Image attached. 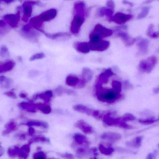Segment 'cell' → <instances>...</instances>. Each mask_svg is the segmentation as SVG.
<instances>
[{"instance_id": "12", "label": "cell", "mask_w": 159, "mask_h": 159, "mask_svg": "<svg viewBox=\"0 0 159 159\" xmlns=\"http://www.w3.org/2000/svg\"><path fill=\"white\" fill-rule=\"evenodd\" d=\"M53 97V92L52 91L48 90L43 93H40L38 94L35 95L34 96V99H36L39 98L41 99H43L46 102H48Z\"/></svg>"}, {"instance_id": "13", "label": "cell", "mask_w": 159, "mask_h": 159, "mask_svg": "<svg viewBox=\"0 0 159 159\" xmlns=\"http://www.w3.org/2000/svg\"><path fill=\"white\" fill-rule=\"evenodd\" d=\"M6 130L3 132V135L5 136L10 134L11 132L15 131L17 128V125L14 120H11L5 125Z\"/></svg>"}, {"instance_id": "29", "label": "cell", "mask_w": 159, "mask_h": 159, "mask_svg": "<svg viewBox=\"0 0 159 159\" xmlns=\"http://www.w3.org/2000/svg\"><path fill=\"white\" fill-rule=\"evenodd\" d=\"M92 115L94 118H96V119H102L103 117V114L100 113V112H99V111H96V110H94Z\"/></svg>"}, {"instance_id": "36", "label": "cell", "mask_w": 159, "mask_h": 159, "mask_svg": "<svg viewBox=\"0 0 159 159\" xmlns=\"http://www.w3.org/2000/svg\"><path fill=\"white\" fill-rule=\"evenodd\" d=\"M6 24V22L3 20H0V27H4Z\"/></svg>"}, {"instance_id": "28", "label": "cell", "mask_w": 159, "mask_h": 159, "mask_svg": "<svg viewBox=\"0 0 159 159\" xmlns=\"http://www.w3.org/2000/svg\"><path fill=\"white\" fill-rule=\"evenodd\" d=\"M4 94L7 96L8 97H10V98H12L13 99H17V96L14 93V92L13 91H9V92H6L4 93Z\"/></svg>"}, {"instance_id": "30", "label": "cell", "mask_w": 159, "mask_h": 159, "mask_svg": "<svg viewBox=\"0 0 159 159\" xmlns=\"http://www.w3.org/2000/svg\"><path fill=\"white\" fill-rule=\"evenodd\" d=\"M149 12V10L147 8H144L142 11H141L140 14L139 15V18H142L145 17L147 15V14Z\"/></svg>"}, {"instance_id": "32", "label": "cell", "mask_w": 159, "mask_h": 159, "mask_svg": "<svg viewBox=\"0 0 159 159\" xmlns=\"http://www.w3.org/2000/svg\"><path fill=\"white\" fill-rule=\"evenodd\" d=\"M61 156L63 157L64 158H68V159H71V158H73V156L70 153H66L64 154H61Z\"/></svg>"}, {"instance_id": "22", "label": "cell", "mask_w": 159, "mask_h": 159, "mask_svg": "<svg viewBox=\"0 0 159 159\" xmlns=\"http://www.w3.org/2000/svg\"><path fill=\"white\" fill-rule=\"evenodd\" d=\"M112 87L113 90L116 91V92L120 93L121 91V88H122V85L121 83L119 81L117 80H114L112 82Z\"/></svg>"}, {"instance_id": "18", "label": "cell", "mask_w": 159, "mask_h": 159, "mask_svg": "<svg viewBox=\"0 0 159 159\" xmlns=\"http://www.w3.org/2000/svg\"><path fill=\"white\" fill-rule=\"evenodd\" d=\"M37 108L39 110H40L45 115L50 114L51 112V108L49 105L46 104H42V103H39L36 104Z\"/></svg>"}, {"instance_id": "39", "label": "cell", "mask_w": 159, "mask_h": 159, "mask_svg": "<svg viewBox=\"0 0 159 159\" xmlns=\"http://www.w3.org/2000/svg\"><path fill=\"white\" fill-rule=\"evenodd\" d=\"M2 1H3V0H0V3H1Z\"/></svg>"}, {"instance_id": "23", "label": "cell", "mask_w": 159, "mask_h": 159, "mask_svg": "<svg viewBox=\"0 0 159 159\" xmlns=\"http://www.w3.org/2000/svg\"><path fill=\"white\" fill-rule=\"evenodd\" d=\"M0 56L2 58H8L10 57V52L8 49L5 45H3L0 48Z\"/></svg>"}, {"instance_id": "26", "label": "cell", "mask_w": 159, "mask_h": 159, "mask_svg": "<svg viewBox=\"0 0 159 159\" xmlns=\"http://www.w3.org/2000/svg\"><path fill=\"white\" fill-rule=\"evenodd\" d=\"M55 92H56V94L58 96L63 95V93L66 92V89L63 88V87L61 86H59L55 90Z\"/></svg>"}, {"instance_id": "25", "label": "cell", "mask_w": 159, "mask_h": 159, "mask_svg": "<svg viewBox=\"0 0 159 159\" xmlns=\"http://www.w3.org/2000/svg\"><path fill=\"white\" fill-rule=\"evenodd\" d=\"M32 10L30 5L28 4H26L24 6V16L26 17H28L30 16Z\"/></svg>"}, {"instance_id": "17", "label": "cell", "mask_w": 159, "mask_h": 159, "mask_svg": "<svg viewBox=\"0 0 159 159\" xmlns=\"http://www.w3.org/2000/svg\"><path fill=\"white\" fill-rule=\"evenodd\" d=\"M82 76L83 79H84L87 82H88L92 79L93 72L88 68H84L82 72Z\"/></svg>"}, {"instance_id": "19", "label": "cell", "mask_w": 159, "mask_h": 159, "mask_svg": "<svg viewBox=\"0 0 159 159\" xmlns=\"http://www.w3.org/2000/svg\"><path fill=\"white\" fill-rule=\"evenodd\" d=\"M50 140L43 136H37L35 137H33L28 141V144L30 145L36 142H49Z\"/></svg>"}, {"instance_id": "8", "label": "cell", "mask_w": 159, "mask_h": 159, "mask_svg": "<svg viewBox=\"0 0 159 159\" xmlns=\"http://www.w3.org/2000/svg\"><path fill=\"white\" fill-rule=\"evenodd\" d=\"M18 106L22 109L31 112H36L37 109L36 104L33 103L23 102L20 103Z\"/></svg>"}, {"instance_id": "11", "label": "cell", "mask_w": 159, "mask_h": 159, "mask_svg": "<svg viewBox=\"0 0 159 159\" xmlns=\"http://www.w3.org/2000/svg\"><path fill=\"white\" fill-rule=\"evenodd\" d=\"M13 80L4 76H0V86L4 89H9L12 86Z\"/></svg>"}, {"instance_id": "20", "label": "cell", "mask_w": 159, "mask_h": 159, "mask_svg": "<svg viewBox=\"0 0 159 159\" xmlns=\"http://www.w3.org/2000/svg\"><path fill=\"white\" fill-rule=\"evenodd\" d=\"M99 150L102 154L106 155V156L111 155L114 151V149L113 147H106L102 144L99 145Z\"/></svg>"}, {"instance_id": "2", "label": "cell", "mask_w": 159, "mask_h": 159, "mask_svg": "<svg viewBox=\"0 0 159 159\" xmlns=\"http://www.w3.org/2000/svg\"><path fill=\"white\" fill-rule=\"evenodd\" d=\"M77 128L80 129L86 134H91L94 132V129L90 125L83 120H79L74 125Z\"/></svg>"}, {"instance_id": "1", "label": "cell", "mask_w": 159, "mask_h": 159, "mask_svg": "<svg viewBox=\"0 0 159 159\" xmlns=\"http://www.w3.org/2000/svg\"><path fill=\"white\" fill-rule=\"evenodd\" d=\"M96 87V95L97 98L100 101L107 103H113L121 97L120 93L116 92L114 90L104 89L102 88L100 84H97Z\"/></svg>"}, {"instance_id": "24", "label": "cell", "mask_w": 159, "mask_h": 159, "mask_svg": "<svg viewBox=\"0 0 159 159\" xmlns=\"http://www.w3.org/2000/svg\"><path fill=\"white\" fill-rule=\"evenodd\" d=\"M46 158V154L41 151L36 152L33 155V158L34 159H45Z\"/></svg>"}, {"instance_id": "14", "label": "cell", "mask_w": 159, "mask_h": 159, "mask_svg": "<svg viewBox=\"0 0 159 159\" xmlns=\"http://www.w3.org/2000/svg\"><path fill=\"white\" fill-rule=\"evenodd\" d=\"M80 79L78 77L74 75H69L66 78V84L68 86H76L78 85L80 81Z\"/></svg>"}, {"instance_id": "16", "label": "cell", "mask_w": 159, "mask_h": 159, "mask_svg": "<svg viewBox=\"0 0 159 159\" xmlns=\"http://www.w3.org/2000/svg\"><path fill=\"white\" fill-rule=\"evenodd\" d=\"M74 139L75 140L77 144L79 145H83L87 144L88 140L85 136L80 133H77L74 136Z\"/></svg>"}, {"instance_id": "37", "label": "cell", "mask_w": 159, "mask_h": 159, "mask_svg": "<svg viewBox=\"0 0 159 159\" xmlns=\"http://www.w3.org/2000/svg\"><path fill=\"white\" fill-rule=\"evenodd\" d=\"M3 1H5L7 3H10L14 1V0H3Z\"/></svg>"}, {"instance_id": "4", "label": "cell", "mask_w": 159, "mask_h": 159, "mask_svg": "<svg viewBox=\"0 0 159 159\" xmlns=\"http://www.w3.org/2000/svg\"><path fill=\"white\" fill-rule=\"evenodd\" d=\"M101 138L104 140L112 142H116L121 139V135L119 133L112 132H106L101 135Z\"/></svg>"}, {"instance_id": "6", "label": "cell", "mask_w": 159, "mask_h": 159, "mask_svg": "<svg viewBox=\"0 0 159 159\" xmlns=\"http://www.w3.org/2000/svg\"><path fill=\"white\" fill-rule=\"evenodd\" d=\"M114 72L111 69H107L105 72L101 73L98 79V84H105L109 81V78L113 75Z\"/></svg>"}, {"instance_id": "21", "label": "cell", "mask_w": 159, "mask_h": 159, "mask_svg": "<svg viewBox=\"0 0 159 159\" xmlns=\"http://www.w3.org/2000/svg\"><path fill=\"white\" fill-rule=\"evenodd\" d=\"M19 149L20 148L18 147L17 146L14 147L13 148L10 147L8 150V154L11 157H15L16 156H17Z\"/></svg>"}, {"instance_id": "27", "label": "cell", "mask_w": 159, "mask_h": 159, "mask_svg": "<svg viewBox=\"0 0 159 159\" xmlns=\"http://www.w3.org/2000/svg\"><path fill=\"white\" fill-rule=\"evenodd\" d=\"M44 57V55L43 53H37L36 54L33 55L32 57H31L30 58V61H34L36 59H40L43 58Z\"/></svg>"}, {"instance_id": "3", "label": "cell", "mask_w": 159, "mask_h": 159, "mask_svg": "<svg viewBox=\"0 0 159 159\" xmlns=\"http://www.w3.org/2000/svg\"><path fill=\"white\" fill-rule=\"evenodd\" d=\"M103 120L106 125H108L109 126H120V123L122 122L120 119L111 117L110 113H107L104 116L103 118Z\"/></svg>"}, {"instance_id": "38", "label": "cell", "mask_w": 159, "mask_h": 159, "mask_svg": "<svg viewBox=\"0 0 159 159\" xmlns=\"http://www.w3.org/2000/svg\"><path fill=\"white\" fill-rule=\"evenodd\" d=\"M1 120H2V119H1V118H0V122H1Z\"/></svg>"}, {"instance_id": "7", "label": "cell", "mask_w": 159, "mask_h": 159, "mask_svg": "<svg viewBox=\"0 0 159 159\" xmlns=\"http://www.w3.org/2000/svg\"><path fill=\"white\" fill-rule=\"evenodd\" d=\"M156 62V59L154 57H151L147 60L143 61L140 62V67L143 70L149 71L151 70Z\"/></svg>"}, {"instance_id": "9", "label": "cell", "mask_w": 159, "mask_h": 159, "mask_svg": "<svg viewBox=\"0 0 159 159\" xmlns=\"http://www.w3.org/2000/svg\"><path fill=\"white\" fill-rule=\"evenodd\" d=\"M30 144H25L19 149L17 156L19 158L27 159L30 151Z\"/></svg>"}, {"instance_id": "35", "label": "cell", "mask_w": 159, "mask_h": 159, "mask_svg": "<svg viewBox=\"0 0 159 159\" xmlns=\"http://www.w3.org/2000/svg\"><path fill=\"white\" fill-rule=\"evenodd\" d=\"M19 97L21 98H23V99H25L27 97V94L24 92H21L19 94Z\"/></svg>"}, {"instance_id": "10", "label": "cell", "mask_w": 159, "mask_h": 159, "mask_svg": "<svg viewBox=\"0 0 159 159\" xmlns=\"http://www.w3.org/2000/svg\"><path fill=\"white\" fill-rule=\"evenodd\" d=\"M73 109L76 112H79L80 113H85L88 115H92L94 111V110L91 109L81 104L75 105L73 106Z\"/></svg>"}, {"instance_id": "15", "label": "cell", "mask_w": 159, "mask_h": 159, "mask_svg": "<svg viewBox=\"0 0 159 159\" xmlns=\"http://www.w3.org/2000/svg\"><path fill=\"white\" fill-rule=\"evenodd\" d=\"M25 125L28 126H39L46 129L48 127V125L47 123L38 120H31L25 123Z\"/></svg>"}, {"instance_id": "31", "label": "cell", "mask_w": 159, "mask_h": 159, "mask_svg": "<svg viewBox=\"0 0 159 159\" xmlns=\"http://www.w3.org/2000/svg\"><path fill=\"white\" fill-rule=\"evenodd\" d=\"M134 119V118L132 115L127 114V115L124 116V117L123 118V120L124 122H126L127 120H132Z\"/></svg>"}, {"instance_id": "34", "label": "cell", "mask_w": 159, "mask_h": 159, "mask_svg": "<svg viewBox=\"0 0 159 159\" xmlns=\"http://www.w3.org/2000/svg\"><path fill=\"white\" fill-rule=\"evenodd\" d=\"M19 139L20 140H25L26 138V134L25 133H23L19 136Z\"/></svg>"}, {"instance_id": "33", "label": "cell", "mask_w": 159, "mask_h": 159, "mask_svg": "<svg viewBox=\"0 0 159 159\" xmlns=\"http://www.w3.org/2000/svg\"><path fill=\"white\" fill-rule=\"evenodd\" d=\"M28 134L32 136L35 133V130H34V128L33 127H30V128L28 129Z\"/></svg>"}, {"instance_id": "5", "label": "cell", "mask_w": 159, "mask_h": 159, "mask_svg": "<svg viewBox=\"0 0 159 159\" xmlns=\"http://www.w3.org/2000/svg\"><path fill=\"white\" fill-rule=\"evenodd\" d=\"M15 65V62L13 60H8L4 62H0V74L11 71Z\"/></svg>"}]
</instances>
